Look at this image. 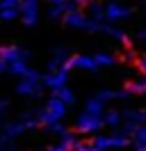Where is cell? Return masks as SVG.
Segmentation results:
<instances>
[{
  "mask_svg": "<svg viewBox=\"0 0 146 151\" xmlns=\"http://www.w3.org/2000/svg\"><path fill=\"white\" fill-rule=\"evenodd\" d=\"M44 83L50 87V89H55V92H57V89H62L64 83H66V69H62V71H55V73H50V76H46Z\"/></svg>",
  "mask_w": 146,
  "mask_h": 151,
  "instance_id": "obj_6",
  "label": "cell"
},
{
  "mask_svg": "<svg viewBox=\"0 0 146 151\" xmlns=\"http://www.w3.org/2000/svg\"><path fill=\"white\" fill-rule=\"evenodd\" d=\"M64 112H66V108H64L62 101H59V99H50V101L46 103V108L36 114V122L46 124V126H53V124H57L64 117Z\"/></svg>",
  "mask_w": 146,
  "mask_h": 151,
  "instance_id": "obj_1",
  "label": "cell"
},
{
  "mask_svg": "<svg viewBox=\"0 0 146 151\" xmlns=\"http://www.w3.org/2000/svg\"><path fill=\"white\" fill-rule=\"evenodd\" d=\"M64 9H66V5H64V2H57V5H50V7H48V12H50V16H53V19H57Z\"/></svg>",
  "mask_w": 146,
  "mask_h": 151,
  "instance_id": "obj_10",
  "label": "cell"
},
{
  "mask_svg": "<svg viewBox=\"0 0 146 151\" xmlns=\"http://www.w3.org/2000/svg\"><path fill=\"white\" fill-rule=\"evenodd\" d=\"M25 131V124L23 122H7V124H2V137L5 140H14V137H18L21 133Z\"/></svg>",
  "mask_w": 146,
  "mask_h": 151,
  "instance_id": "obj_5",
  "label": "cell"
},
{
  "mask_svg": "<svg viewBox=\"0 0 146 151\" xmlns=\"http://www.w3.org/2000/svg\"><path fill=\"white\" fill-rule=\"evenodd\" d=\"M30 71H32V69H30L25 62H14V64H9V66H7V73H11V76H21V78H25Z\"/></svg>",
  "mask_w": 146,
  "mask_h": 151,
  "instance_id": "obj_7",
  "label": "cell"
},
{
  "mask_svg": "<svg viewBox=\"0 0 146 151\" xmlns=\"http://www.w3.org/2000/svg\"><path fill=\"white\" fill-rule=\"evenodd\" d=\"M5 71H7V64H5V62H0V76L5 73Z\"/></svg>",
  "mask_w": 146,
  "mask_h": 151,
  "instance_id": "obj_12",
  "label": "cell"
},
{
  "mask_svg": "<svg viewBox=\"0 0 146 151\" xmlns=\"http://www.w3.org/2000/svg\"><path fill=\"white\" fill-rule=\"evenodd\" d=\"M16 94H21V96H41V76L36 73V71H30L25 78L18 80Z\"/></svg>",
  "mask_w": 146,
  "mask_h": 151,
  "instance_id": "obj_2",
  "label": "cell"
},
{
  "mask_svg": "<svg viewBox=\"0 0 146 151\" xmlns=\"http://www.w3.org/2000/svg\"><path fill=\"white\" fill-rule=\"evenodd\" d=\"M39 19V5L36 2H21V21L25 25H36Z\"/></svg>",
  "mask_w": 146,
  "mask_h": 151,
  "instance_id": "obj_4",
  "label": "cell"
},
{
  "mask_svg": "<svg viewBox=\"0 0 146 151\" xmlns=\"http://www.w3.org/2000/svg\"><path fill=\"white\" fill-rule=\"evenodd\" d=\"M7 105H9V101H7V99H0V112H2V110H5Z\"/></svg>",
  "mask_w": 146,
  "mask_h": 151,
  "instance_id": "obj_11",
  "label": "cell"
},
{
  "mask_svg": "<svg viewBox=\"0 0 146 151\" xmlns=\"http://www.w3.org/2000/svg\"><path fill=\"white\" fill-rule=\"evenodd\" d=\"M96 126H98V122L94 117H89V114H82L80 119H78V128L80 131H94Z\"/></svg>",
  "mask_w": 146,
  "mask_h": 151,
  "instance_id": "obj_8",
  "label": "cell"
},
{
  "mask_svg": "<svg viewBox=\"0 0 146 151\" xmlns=\"http://www.w3.org/2000/svg\"><path fill=\"white\" fill-rule=\"evenodd\" d=\"M55 99H59V101H62L64 105L66 103H73V101H75V96H73V92L71 89H66V87H62V89H57V92H55Z\"/></svg>",
  "mask_w": 146,
  "mask_h": 151,
  "instance_id": "obj_9",
  "label": "cell"
},
{
  "mask_svg": "<svg viewBox=\"0 0 146 151\" xmlns=\"http://www.w3.org/2000/svg\"><path fill=\"white\" fill-rule=\"evenodd\" d=\"M21 19V2L16 0H2L0 2V21Z\"/></svg>",
  "mask_w": 146,
  "mask_h": 151,
  "instance_id": "obj_3",
  "label": "cell"
},
{
  "mask_svg": "<svg viewBox=\"0 0 146 151\" xmlns=\"http://www.w3.org/2000/svg\"><path fill=\"white\" fill-rule=\"evenodd\" d=\"M5 142H7V140H5V137H2V133H0V149L5 147Z\"/></svg>",
  "mask_w": 146,
  "mask_h": 151,
  "instance_id": "obj_13",
  "label": "cell"
}]
</instances>
